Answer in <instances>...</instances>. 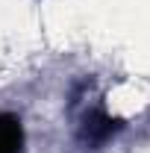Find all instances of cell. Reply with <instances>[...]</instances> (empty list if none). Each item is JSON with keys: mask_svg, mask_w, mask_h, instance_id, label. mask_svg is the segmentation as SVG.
<instances>
[{"mask_svg": "<svg viewBox=\"0 0 150 153\" xmlns=\"http://www.w3.org/2000/svg\"><path fill=\"white\" fill-rule=\"evenodd\" d=\"M124 127L121 118H112L103 106H85V112L79 115V124H76V135L85 147H103L118 130Z\"/></svg>", "mask_w": 150, "mask_h": 153, "instance_id": "1", "label": "cell"}, {"mask_svg": "<svg viewBox=\"0 0 150 153\" xmlns=\"http://www.w3.org/2000/svg\"><path fill=\"white\" fill-rule=\"evenodd\" d=\"M24 141L21 121L12 115H0V153H18Z\"/></svg>", "mask_w": 150, "mask_h": 153, "instance_id": "2", "label": "cell"}]
</instances>
